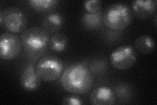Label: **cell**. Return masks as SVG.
<instances>
[{"label": "cell", "mask_w": 157, "mask_h": 105, "mask_svg": "<svg viewBox=\"0 0 157 105\" xmlns=\"http://www.w3.org/2000/svg\"><path fill=\"white\" fill-rule=\"evenodd\" d=\"M94 82V76L85 63H73L64 69L60 78L62 87L67 92L81 95L89 91Z\"/></svg>", "instance_id": "6da1fadb"}, {"label": "cell", "mask_w": 157, "mask_h": 105, "mask_svg": "<svg viewBox=\"0 0 157 105\" xmlns=\"http://www.w3.org/2000/svg\"><path fill=\"white\" fill-rule=\"evenodd\" d=\"M50 34L43 27L33 26L26 28L21 36L24 52L33 59L42 57L48 47Z\"/></svg>", "instance_id": "7a4b0ae2"}, {"label": "cell", "mask_w": 157, "mask_h": 105, "mask_svg": "<svg viewBox=\"0 0 157 105\" xmlns=\"http://www.w3.org/2000/svg\"><path fill=\"white\" fill-rule=\"evenodd\" d=\"M133 13L131 8L123 3H116L108 7L103 13V23L112 30L126 29L132 22Z\"/></svg>", "instance_id": "3957f363"}, {"label": "cell", "mask_w": 157, "mask_h": 105, "mask_svg": "<svg viewBox=\"0 0 157 105\" xmlns=\"http://www.w3.org/2000/svg\"><path fill=\"white\" fill-rule=\"evenodd\" d=\"M36 71L41 81L54 82L60 79L64 71V64L56 56L45 55L38 60Z\"/></svg>", "instance_id": "277c9868"}, {"label": "cell", "mask_w": 157, "mask_h": 105, "mask_svg": "<svg viewBox=\"0 0 157 105\" xmlns=\"http://www.w3.org/2000/svg\"><path fill=\"white\" fill-rule=\"evenodd\" d=\"M27 23L26 14L18 7H11L0 13V24L9 33L22 34Z\"/></svg>", "instance_id": "5b68a950"}, {"label": "cell", "mask_w": 157, "mask_h": 105, "mask_svg": "<svg viewBox=\"0 0 157 105\" xmlns=\"http://www.w3.org/2000/svg\"><path fill=\"white\" fill-rule=\"evenodd\" d=\"M137 61V53L131 45H123L115 48L111 53L110 62L115 69L126 71L134 66Z\"/></svg>", "instance_id": "8992f818"}, {"label": "cell", "mask_w": 157, "mask_h": 105, "mask_svg": "<svg viewBox=\"0 0 157 105\" xmlns=\"http://www.w3.org/2000/svg\"><path fill=\"white\" fill-rule=\"evenodd\" d=\"M22 45L17 35L6 32L0 36V57L3 61L17 59L21 53Z\"/></svg>", "instance_id": "52a82bcc"}, {"label": "cell", "mask_w": 157, "mask_h": 105, "mask_svg": "<svg viewBox=\"0 0 157 105\" xmlns=\"http://www.w3.org/2000/svg\"><path fill=\"white\" fill-rule=\"evenodd\" d=\"M115 92L110 87L101 85L91 92L90 101L94 105H112L115 103Z\"/></svg>", "instance_id": "ba28073f"}, {"label": "cell", "mask_w": 157, "mask_h": 105, "mask_svg": "<svg viewBox=\"0 0 157 105\" xmlns=\"http://www.w3.org/2000/svg\"><path fill=\"white\" fill-rule=\"evenodd\" d=\"M156 0H136L132 3L131 9L137 18L145 20L156 15Z\"/></svg>", "instance_id": "9c48e42d"}, {"label": "cell", "mask_w": 157, "mask_h": 105, "mask_svg": "<svg viewBox=\"0 0 157 105\" xmlns=\"http://www.w3.org/2000/svg\"><path fill=\"white\" fill-rule=\"evenodd\" d=\"M41 82V80L36 73L34 63H29L22 71L21 77V86L28 91H34L40 86Z\"/></svg>", "instance_id": "30bf717a"}, {"label": "cell", "mask_w": 157, "mask_h": 105, "mask_svg": "<svg viewBox=\"0 0 157 105\" xmlns=\"http://www.w3.org/2000/svg\"><path fill=\"white\" fill-rule=\"evenodd\" d=\"M64 19L60 13L52 12L48 14L42 22L43 28L48 33L56 34L60 30L63 26Z\"/></svg>", "instance_id": "8fae6325"}, {"label": "cell", "mask_w": 157, "mask_h": 105, "mask_svg": "<svg viewBox=\"0 0 157 105\" xmlns=\"http://www.w3.org/2000/svg\"><path fill=\"white\" fill-rule=\"evenodd\" d=\"M134 49L139 53L148 55L153 53L155 48L154 39L149 35H142L134 41Z\"/></svg>", "instance_id": "7c38bea8"}, {"label": "cell", "mask_w": 157, "mask_h": 105, "mask_svg": "<svg viewBox=\"0 0 157 105\" xmlns=\"http://www.w3.org/2000/svg\"><path fill=\"white\" fill-rule=\"evenodd\" d=\"M81 22L86 28L90 30L99 29L103 24V13L101 11L96 13L85 12L82 14Z\"/></svg>", "instance_id": "4fadbf2b"}, {"label": "cell", "mask_w": 157, "mask_h": 105, "mask_svg": "<svg viewBox=\"0 0 157 105\" xmlns=\"http://www.w3.org/2000/svg\"><path fill=\"white\" fill-rule=\"evenodd\" d=\"M68 39L64 34L58 32L53 34L50 36L48 47L54 52L60 53L67 49Z\"/></svg>", "instance_id": "5bb4252c"}, {"label": "cell", "mask_w": 157, "mask_h": 105, "mask_svg": "<svg viewBox=\"0 0 157 105\" xmlns=\"http://www.w3.org/2000/svg\"><path fill=\"white\" fill-rule=\"evenodd\" d=\"M29 6L37 12H47L55 9L60 3L58 0H29Z\"/></svg>", "instance_id": "9a60e30c"}, {"label": "cell", "mask_w": 157, "mask_h": 105, "mask_svg": "<svg viewBox=\"0 0 157 105\" xmlns=\"http://www.w3.org/2000/svg\"><path fill=\"white\" fill-rule=\"evenodd\" d=\"M83 6L87 13H96L101 11L102 2L100 0H88L83 3Z\"/></svg>", "instance_id": "2e32d148"}, {"label": "cell", "mask_w": 157, "mask_h": 105, "mask_svg": "<svg viewBox=\"0 0 157 105\" xmlns=\"http://www.w3.org/2000/svg\"><path fill=\"white\" fill-rule=\"evenodd\" d=\"M62 104L65 105H81L83 104L82 99L75 94L63 98Z\"/></svg>", "instance_id": "e0dca14e"}]
</instances>
